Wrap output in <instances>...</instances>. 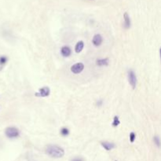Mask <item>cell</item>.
Here are the masks:
<instances>
[{"label": "cell", "instance_id": "obj_18", "mask_svg": "<svg viewBox=\"0 0 161 161\" xmlns=\"http://www.w3.org/2000/svg\"><path fill=\"white\" fill-rule=\"evenodd\" d=\"M102 103H103L102 100H98V101H97V105L99 106V107H100V106H102Z\"/></svg>", "mask_w": 161, "mask_h": 161}, {"label": "cell", "instance_id": "obj_12", "mask_svg": "<svg viewBox=\"0 0 161 161\" xmlns=\"http://www.w3.org/2000/svg\"><path fill=\"white\" fill-rule=\"evenodd\" d=\"M84 41H79V42L76 43L75 47V53H80L82 50H84Z\"/></svg>", "mask_w": 161, "mask_h": 161}, {"label": "cell", "instance_id": "obj_15", "mask_svg": "<svg viewBox=\"0 0 161 161\" xmlns=\"http://www.w3.org/2000/svg\"><path fill=\"white\" fill-rule=\"evenodd\" d=\"M153 141H154V143L155 145L157 146L158 148L160 147V138L159 136H154L153 138Z\"/></svg>", "mask_w": 161, "mask_h": 161}, {"label": "cell", "instance_id": "obj_3", "mask_svg": "<svg viewBox=\"0 0 161 161\" xmlns=\"http://www.w3.org/2000/svg\"><path fill=\"white\" fill-rule=\"evenodd\" d=\"M127 77L129 84H131L133 89H135L137 85V76L133 70H129L127 72Z\"/></svg>", "mask_w": 161, "mask_h": 161}, {"label": "cell", "instance_id": "obj_5", "mask_svg": "<svg viewBox=\"0 0 161 161\" xmlns=\"http://www.w3.org/2000/svg\"><path fill=\"white\" fill-rule=\"evenodd\" d=\"M84 69V64L83 63H76L71 67V72L74 74H79Z\"/></svg>", "mask_w": 161, "mask_h": 161}, {"label": "cell", "instance_id": "obj_16", "mask_svg": "<svg viewBox=\"0 0 161 161\" xmlns=\"http://www.w3.org/2000/svg\"><path fill=\"white\" fill-rule=\"evenodd\" d=\"M135 139H136V134L134 133V132H131V133L130 134V142H131V143H133V142H134V141H135Z\"/></svg>", "mask_w": 161, "mask_h": 161}, {"label": "cell", "instance_id": "obj_10", "mask_svg": "<svg viewBox=\"0 0 161 161\" xmlns=\"http://www.w3.org/2000/svg\"><path fill=\"white\" fill-rule=\"evenodd\" d=\"M96 64L98 66H107L109 64V60H108V58L97 59V61H96Z\"/></svg>", "mask_w": 161, "mask_h": 161}, {"label": "cell", "instance_id": "obj_6", "mask_svg": "<svg viewBox=\"0 0 161 161\" xmlns=\"http://www.w3.org/2000/svg\"><path fill=\"white\" fill-rule=\"evenodd\" d=\"M103 42V38L100 34H96L92 39V43L95 47H100Z\"/></svg>", "mask_w": 161, "mask_h": 161}, {"label": "cell", "instance_id": "obj_7", "mask_svg": "<svg viewBox=\"0 0 161 161\" xmlns=\"http://www.w3.org/2000/svg\"><path fill=\"white\" fill-rule=\"evenodd\" d=\"M61 55L64 58H68L72 54V49L69 46H64V47H61Z\"/></svg>", "mask_w": 161, "mask_h": 161}, {"label": "cell", "instance_id": "obj_8", "mask_svg": "<svg viewBox=\"0 0 161 161\" xmlns=\"http://www.w3.org/2000/svg\"><path fill=\"white\" fill-rule=\"evenodd\" d=\"M101 145L106 151H111L112 149H113L116 148V145L114 144L113 142H101Z\"/></svg>", "mask_w": 161, "mask_h": 161}, {"label": "cell", "instance_id": "obj_4", "mask_svg": "<svg viewBox=\"0 0 161 161\" xmlns=\"http://www.w3.org/2000/svg\"><path fill=\"white\" fill-rule=\"evenodd\" d=\"M50 94V89L49 86H42V88L39 90V91L35 94L36 97H45L49 96Z\"/></svg>", "mask_w": 161, "mask_h": 161}, {"label": "cell", "instance_id": "obj_9", "mask_svg": "<svg viewBox=\"0 0 161 161\" xmlns=\"http://www.w3.org/2000/svg\"><path fill=\"white\" fill-rule=\"evenodd\" d=\"M123 20H124V28L126 29L131 28V17L129 16V14L127 13H125L123 14Z\"/></svg>", "mask_w": 161, "mask_h": 161}, {"label": "cell", "instance_id": "obj_13", "mask_svg": "<svg viewBox=\"0 0 161 161\" xmlns=\"http://www.w3.org/2000/svg\"><path fill=\"white\" fill-rule=\"evenodd\" d=\"M60 133H61V134L63 137H66L69 134V130L67 127H62L61 129Z\"/></svg>", "mask_w": 161, "mask_h": 161}, {"label": "cell", "instance_id": "obj_17", "mask_svg": "<svg viewBox=\"0 0 161 161\" xmlns=\"http://www.w3.org/2000/svg\"><path fill=\"white\" fill-rule=\"evenodd\" d=\"M71 161H84V159L81 158V157H76V158L72 159Z\"/></svg>", "mask_w": 161, "mask_h": 161}, {"label": "cell", "instance_id": "obj_14", "mask_svg": "<svg viewBox=\"0 0 161 161\" xmlns=\"http://www.w3.org/2000/svg\"><path fill=\"white\" fill-rule=\"evenodd\" d=\"M120 124V121H119V116H114V119H113V122H112V126L113 127H118V126Z\"/></svg>", "mask_w": 161, "mask_h": 161}, {"label": "cell", "instance_id": "obj_11", "mask_svg": "<svg viewBox=\"0 0 161 161\" xmlns=\"http://www.w3.org/2000/svg\"><path fill=\"white\" fill-rule=\"evenodd\" d=\"M7 62H8V58L6 56H0V71H2L3 69V68L6 65Z\"/></svg>", "mask_w": 161, "mask_h": 161}, {"label": "cell", "instance_id": "obj_2", "mask_svg": "<svg viewBox=\"0 0 161 161\" xmlns=\"http://www.w3.org/2000/svg\"><path fill=\"white\" fill-rule=\"evenodd\" d=\"M5 134L8 138H17L20 136L19 129L14 127H9L5 130Z\"/></svg>", "mask_w": 161, "mask_h": 161}, {"label": "cell", "instance_id": "obj_1", "mask_svg": "<svg viewBox=\"0 0 161 161\" xmlns=\"http://www.w3.org/2000/svg\"><path fill=\"white\" fill-rule=\"evenodd\" d=\"M46 153L50 157L58 159L63 157L64 155V150L61 146L56 145H49L46 148Z\"/></svg>", "mask_w": 161, "mask_h": 161}]
</instances>
